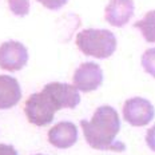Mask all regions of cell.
<instances>
[{
    "instance_id": "6da1fadb",
    "label": "cell",
    "mask_w": 155,
    "mask_h": 155,
    "mask_svg": "<svg viewBox=\"0 0 155 155\" xmlns=\"http://www.w3.org/2000/svg\"><path fill=\"white\" fill-rule=\"evenodd\" d=\"M80 126L87 143L95 150L123 151L126 148L122 142L115 140L120 130V120L116 110L111 106L98 107L91 120H82Z\"/></svg>"
},
{
    "instance_id": "7a4b0ae2",
    "label": "cell",
    "mask_w": 155,
    "mask_h": 155,
    "mask_svg": "<svg viewBox=\"0 0 155 155\" xmlns=\"http://www.w3.org/2000/svg\"><path fill=\"white\" fill-rule=\"evenodd\" d=\"M76 46L87 56L107 59L116 50V38L108 30L87 28L76 35Z\"/></svg>"
},
{
    "instance_id": "3957f363",
    "label": "cell",
    "mask_w": 155,
    "mask_h": 155,
    "mask_svg": "<svg viewBox=\"0 0 155 155\" xmlns=\"http://www.w3.org/2000/svg\"><path fill=\"white\" fill-rule=\"evenodd\" d=\"M56 111L58 108L55 107L54 102L44 91L32 94L25 101L24 112L27 115V119L28 122L36 126L50 124Z\"/></svg>"
},
{
    "instance_id": "277c9868",
    "label": "cell",
    "mask_w": 155,
    "mask_h": 155,
    "mask_svg": "<svg viewBox=\"0 0 155 155\" xmlns=\"http://www.w3.org/2000/svg\"><path fill=\"white\" fill-rule=\"evenodd\" d=\"M155 110L150 101L139 96L127 99L123 106V118L131 126L142 127L148 124L154 119Z\"/></svg>"
},
{
    "instance_id": "5b68a950",
    "label": "cell",
    "mask_w": 155,
    "mask_h": 155,
    "mask_svg": "<svg viewBox=\"0 0 155 155\" xmlns=\"http://www.w3.org/2000/svg\"><path fill=\"white\" fill-rule=\"evenodd\" d=\"M43 91L50 96L58 111L62 108H75L80 102L79 90L74 84L52 82L44 86Z\"/></svg>"
},
{
    "instance_id": "8992f818",
    "label": "cell",
    "mask_w": 155,
    "mask_h": 155,
    "mask_svg": "<svg viewBox=\"0 0 155 155\" xmlns=\"http://www.w3.org/2000/svg\"><path fill=\"white\" fill-rule=\"evenodd\" d=\"M74 86L82 92H91L102 86L103 71L96 63H82L74 72Z\"/></svg>"
},
{
    "instance_id": "52a82bcc",
    "label": "cell",
    "mask_w": 155,
    "mask_h": 155,
    "mask_svg": "<svg viewBox=\"0 0 155 155\" xmlns=\"http://www.w3.org/2000/svg\"><path fill=\"white\" fill-rule=\"evenodd\" d=\"M27 62L28 51L21 43L9 40L0 46V68L5 71H19Z\"/></svg>"
},
{
    "instance_id": "ba28073f",
    "label": "cell",
    "mask_w": 155,
    "mask_h": 155,
    "mask_svg": "<svg viewBox=\"0 0 155 155\" xmlns=\"http://www.w3.org/2000/svg\"><path fill=\"white\" fill-rule=\"evenodd\" d=\"M132 0H110L104 9V19L114 27H124L134 15Z\"/></svg>"
},
{
    "instance_id": "9c48e42d",
    "label": "cell",
    "mask_w": 155,
    "mask_h": 155,
    "mask_svg": "<svg viewBox=\"0 0 155 155\" xmlns=\"http://www.w3.org/2000/svg\"><path fill=\"white\" fill-rule=\"evenodd\" d=\"M78 140V128L71 122H60L48 131V142L58 148L72 147Z\"/></svg>"
},
{
    "instance_id": "30bf717a",
    "label": "cell",
    "mask_w": 155,
    "mask_h": 155,
    "mask_svg": "<svg viewBox=\"0 0 155 155\" xmlns=\"http://www.w3.org/2000/svg\"><path fill=\"white\" fill-rule=\"evenodd\" d=\"M21 90L19 82L12 76L0 75V110H8L19 103Z\"/></svg>"
},
{
    "instance_id": "8fae6325",
    "label": "cell",
    "mask_w": 155,
    "mask_h": 155,
    "mask_svg": "<svg viewBox=\"0 0 155 155\" xmlns=\"http://www.w3.org/2000/svg\"><path fill=\"white\" fill-rule=\"evenodd\" d=\"M135 28L140 31L143 38L148 43H155V9L148 11L143 19L138 20L134 24Z\"/></svg>"
},
{
    "instance_id": "7c38bea8",
    "label": "cell",
    "mask_w": 155,
    "mask_h": 155,
    "mask_svg": "<svg viewBox=\"0 0 155 155\" xmlns=\"http://www.w3.org/2000/svg\"><path fill=\"white\" fill-rule=\"evenodd\" d=\"M142 67L148 75L155 78V48H148L142 55Z\"/></svg>"
},
{
    "instance_id": "4fadbf2b",
    "label": "cell",
    "mask_w": 155,
    "mask_h": 155,
    "mask_svg": "<svg viewBox=\"0 0 155 155\" xmlns=\"http://www.w3.org/2000/svg\"><path fill=\"white\" fill-rule=\"evenodd\" d=\"M8 5L16 16H25L30 12V0H8Z\"/></svg>"
},
{
    "instance_id": "5bb4252c",
    "label": "cell",
    "mask_w": 155,
    "mask_h": 155,
    "mask_svg": "<svg viewBox=\"0 0 155 155\" xmlns=\"http://www.w3.org/2000/svg\"><path fill=\"white\" fill-rule=\"evenodd\" d=\"M41 5H44L46 8L51 9V11H56V9H60L62 7L68 3V0H36Z\"/></svg>"
},
{
    "instance_id": "9a60e30c",
    "label": "cell",
    "mask_w": 155,
    "mask_h": 155,
    "mask_svg": "<svg viewBox=\"0 0 155 155\" xmlns=\"http://www.w3.org/2000/svg\"><path fill=\"white\" fill-rule=\"evenodd\" d=\"M146 143H147V146L155 153V124L147 131V134H146Z\"/></svg>"
},
{
    "instance_id": "2e32d148",
    "label": "cell",
    "mask_w": 155,
    "mask_h": 155,
    "mask_svg": "<svg viewBox=\"0 0 155 155\" xmlns=\"http://www.w3.org/2000/svg\"><path fill=\"white\" fill-rule=\"evenodd\" d=\"M0 155H18L15 147L9 144H0Z\"/></svg>"
},
{
    "instance_id": "e0dca14e",
    "label": "cell",
    "mask_w": 155,
    "mask_h": 155,
    "mask_svg": "<svg viewBox=\"0 0 155 155\" xmlns=\"http://www.w3.org/2000/svg\"><path fill=\"white\" fill-rule=\"evenodd\" d=\"M36 155H41V154H36Z\"/></svg>"
}]
</instances>
